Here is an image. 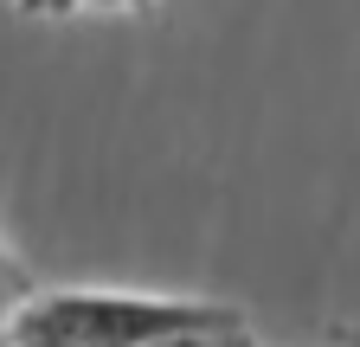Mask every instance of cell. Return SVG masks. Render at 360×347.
I'll return each instance as SVG.
<instances>
[{
    "label": "cell",
    "mask_w": 360,
    "mask_h": 347,
    "mask_svg": "<svg viewBox=\"0 0 360 347\" xmlns=\"http://www.w3.org/2000/svg\"><path fill=\"white\" fill-rule=\"evenodd\" d=\"M219 315V302H180V296H129V289H52L26 296V309L7 328V347H155Z\"/></svg>",
    "instance_id": "1"
},
{
    "label": "cell",
    "mask_w": 360,
    "mask_h": 347,
    "mask_svg": "<svg viewBox=\"0 0 360 347\" xmlns=\"http://www.w3.org/2000/svg\"><path fill=\"white\" fill-rule=\"evenodd\" d=\"M155 347H257V334H251L232 309H219V315H206V322H193V328H180V334H161Z\"/></svg>",
    "instance_id": "2"
},
{
    "label": "cell",
    "mask_w": 360,
    "mask_h": 347,
    "mask_svg": "<svg viewBox=\"0 0 360 347\" xmlns=\"http://www.w3.org/2000/svg\"><path fill=\"white\" fill-rule=\"evenodd\" d=\"M20 309H26V270L0 251V347H7V328H13Z\"/></svg>",
    "instance_id": "3"
},
{
    "label": "cell",
    "mask_w": 360,
    "mask_h": 347,
    "mask_svg": "<svg viewBox=\"0 0 360 347\" xmlns=\"http://www.w3.org/2000/svg\"><path fill=\"white\" fill-rule=\"evenodd\" d=\"M20 7H32V13H65V7H84V0H20Z\"/></svg>",
    "instance_id": "4"
},
{
    "label": "cell",
    "mask_w": 360,
    "mask_h": 347,
    "mask_svg": "<svg viewBox=\"0 0 360 347\" xmlns=\"http://www.w3.org/2000/svg\"><path fill=\"white\" fill-rule=\"evenodd\" d=\"M335 341H341V347H360V328H341Z\"/></svg>",
    "instance_id": "5"
},
{
    "label": "cell",
    "mask_w": 360,
    "mask_h": 347,
    "mask_svg": "<svg viewBox=\"0 0 360 347\" xmlns=\"http://www.w3.org/2000/svg\"><path fill=\"white\" fill-rule=\"evenodd\" d=\"M110 7H142V0H110Z\"/></svg>",
    "instance_id": "6"
}]
</instances>
